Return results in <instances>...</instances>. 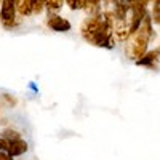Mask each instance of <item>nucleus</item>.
<instances>
[{
    "instance_id": "423d86ee",
    "label": "nucleus",
    "mask_w": 160,
    "mask_h": 160,
    "mask_svg": "<svg viewBox=\"0 0 160 160\" xmlns=\"http://www.w3.org/2000/svg\"><path fill=\"white\" fill-rule=\"evenodd\" d=\"M64 5V0H45V7L53 13V11H58L59 8H62Z\"/></svg>"
},
{
    "instance_id": "f257e3e1",
    "label": "nucleus",
    "mask_w": 160,
    "mask_h": 160,
    "mask_svg": "<svg viewBox=\"0 0 160 160\" xmlns=\"http://www.w3.org/2000/svg\"><path fill=\"white\" fill-rule=\"evenodd\" d=\"M82 35L87 42L96 45L112 48V21L106 11H99L95 16L88 18L82 26Z\"/></svg>"
},
{
    "instance_id": "0eeeda50",
    "label": "nucleus",
    "mask_w": 160,
    "mask_h": 160,
    "mask_svg": "<svg viewBox=\"0 0 160 160\" xmlns=\"http://www.w3.org/2000/svg\"><path fill=\"white\" fill-rule=\"evenodd\" d=\"M146 3H148V0H128V5L133 10H139V11H144Z\"/></svg>"
},
{
    "instance_id": "7ed1b4c3",
    "label": "nucleus",
    "mask_w": 160,
    "mask_h": 160,
    "mask_svg": "<svg viewBox=\"0 0 160 160\" xmlns=\"http://www.w3.org/2000/svg\"><path fill=\"white\" fill-rule=\"evenodd\" d=\"M16 0H2V8H0V21L7 29H11L16 24Z\"/></svg>"
},
{
    "instance_id": "39448f33",
    "label": "nucleus",
    "mask_w": 160,
    "mask_h": 160,
    "mask_svg": "<svg viewBox=\"0 0 160 160\" xmlns=\"http://www.w3.org/2000/svg\"><path fill=\"white\" fill-rule=\"evenodd\" d=\"M158 56H160V48H158V50H155V51L148 53L146 56L142 55V56H141V59H136V64H138V66H144V68L152 69L154 66L157 64V61H158Z\"/></svg>"
},
{
    "instance_id": "20e7f679",
    "label": "nucleus",
    "mask_w": 160,
    "mask_h": 160,
    "mask_svg": "<svg viewBox=\"0 0 160 160\" xmlns=\"http://www.w3.org/2000/svg\"><path fill=\"white\" fill-rule=\"evenodd\" d=\"M48 28L51 31H56V32H68L71 31V24L68 19H64L61 16H56V15H51L48 16Z\"/></svg>"
},
{
    "instance_id": "f03ea898",
    "label": "nucleus",
    "mask_w": 160,
    "mask_h": 160,
    "mask_svg": "<svg viewBox=\"0 0 160 160\" xmlns=\"http://www.w3.org/2000/svg\"><path fill=\"white\" fill-rule=\"evenodd\" d=\"M151 19L148 16H144V19L141 21L139 28L133 32V38L130 45L127 47V53L133 58V59H138L144 55L146 48H148L149 43V38H151Z\"/></svg>"
}]
</instances>
